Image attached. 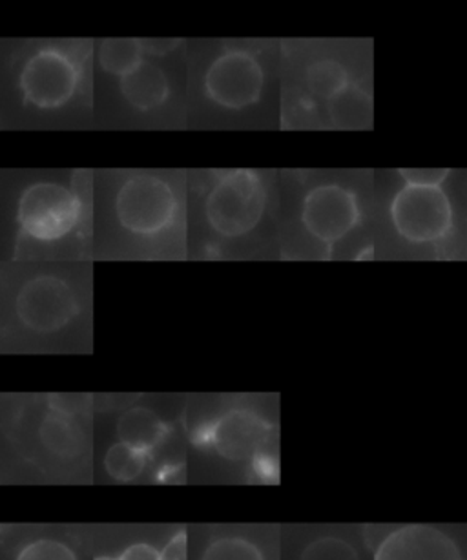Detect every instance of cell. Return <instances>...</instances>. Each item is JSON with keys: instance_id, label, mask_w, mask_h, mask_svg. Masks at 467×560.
<instances>
[{"instance_id": "1", "label": "cell", "mask_w": 467, "mask_h": 560, "mask_svg": "<svg viewBox=\"0 0 467 560\" xmlns=\"http://www.w3.org/2000/svg\"><path fill=\"white\" fill-rule=\"evenodd\" d=\"M267 194L253 171H232L210 190L205 212L210 226L225 237L245 236L264 218Z\"/></svg>"}, {"instance_id": "2", "label": "cell", "mask_w": 467, "mask_h": 560, "mask_svg": "<svg viewBox=\"0 0 467 560\" xmlns=\"http://www.w3.org/2000/svg\"><path fill=\"white\" fill-rule=\"evenodd\" d=\"M116 214L119 223L132 234L154 236L176 220V194L161 177L138 174L119 188Z\"/></svg>"}, {"instance_id": "3", "label": "cell", "mask_w": 467, "mask_h": 560, "mask_svg": "<svg viewBox=\"0 0 467 560\" xmlns=\"http://www.w3.org/2000/svg\"><path fill=\"white\" fill-rule=\"evenodd\" d=\"M81 203L72 190L57 183H35L19 201L21 231L32 240L50 243L61 240L78 225Z\"/></svg>"}, {"instance_id": "4", "label": "cell", "mask_w": 467, "mask_h": 560, "mask_svg": "<svg viewBox=\"0 0 467 560\" xmlns=\"http://www.w3.org/2000/svg\"><path fill=\"white\" fill-rule=\"evenodd\" d=\"M390 218L407 242L431 243L447 234L453 210L440 187L406 185L393 199Z\"/></svg>"}, {"instance_id": "5", "label": "cell", "mask_w": 467, "mask_h": 560, "mask_svg": "<svg viewBox=\"0 0 467 560\" xmlns=\"http://www.w3.org/2000/svg\"><path fill=\"white\" fill-rule=\"evenodd\" d=\"M81 73L65 51L45 48L30 57L21 73V90L26 105L54 110L67 105L78 92Z\"/></svg>"}, {"instance_id": "6", "label": "cell", "mask_w": 467, "mask_h": 560, "mask_svg": "<svg viewBox=\"0 0 467 560\" xmlns=\"http://www.w3.org/2000/svg\"><path fill=\"white\" fill-rule=\"evenodd\" d=\"M265 73L248 51L231 50L218 57L205 75V92L226 110H243L258 103L264 92Z\"/></svg>"}, {"instance_id": "7", "label": "cell", "mask_w": 467, "mask_h": 560, "mask_svg": "<svg viewBox=\"0 0 467 560\" xmlns=\"http://www.w3.org/2000/svg\"><path fill=\"white\" fill-rule=\"evenodd\" d=\"M15 311L30 330L56 332L78 316L79 303L67 281L56 276H39L24 283Z\"/></svg>"}, {"instance_id": "8", "label": "cell", "mask_w": 467, "mask_h": 560, "mask_svg": "<svg viewBox=\"0 0 467 560\" xmlns=\"http://www.w3.org/2000/svg\"><path fill=\"white\" fill-rule=\"evenodd\" d=\"M302 221L319 242H338L360 221L357 196L338 185L316 187L303 201Z\"/></svg>"}, {"instance_id": "9", "label": "cell", "mask_w": 467, "mask_h": 560, "mask_svg": "<svg viewBox=\"0 0 467 560\" xmlns=\"http://www.w3.org/2000/svg\"><path fill=\"white\" fill-rule=\"evenodd\" d=\"M374 560H464L455 538L439 527L409 524L380 542Z\"/></svg>"}, {"instance_id": "10", "label": "cell", "mask_w": 467, "mask_h": 560, "mask_svg": "<svg viewBox=\"0 0 467 560\" xmlns=\"http://www.w3.org/2000/svg\"><path fill=\"white\" fill-rule=\"evenodd\" d=\"M270 425L248 409H232L210 429V444L229 460H248L264 450Z\"/></svg>"}, {"instance_id": "11", "label": "cell", "mask_w": 467, "mask_h": 560, "mask_svg": "<svg viewBox=\"0 0 467 560\" xmlns=\"http://www.w3.org/2000/svg\"><path fill=\"white\" fill-rule=\"evenodd\" d=\"M168 79L160 67L143 62L121 79V94L139 112L154 110L168 97Z\"/></svg>"}, {"instance_id": "12", "label": "cell", "mask_w": 467, "mask_h": 560, "mask_svg": "<svg viewBox=\"0 0 467 560\" xmlns=\"http://www.w3.org/2000/svg\"><path fill=\"white\" fill-rule=\"evenodd\" d=\"M165 422L147 407H133L121 415L117 422V439L122 444L132 445L136 450H154L166 436Z\"/></svg>"}, {"instance_id": "13", "label": "cell", "mask_w": 467, "mask_h": 560, "mask_svg": "<svg viewBox=\"0 0 467 560\" xmlns=\"http://www.w3.org/2000/svg\"><path fill=\"white\" fill-rule=\"evenodd\" d=\"M40 442L46 450L61 458H73L84 447V434L73 417L62 412H50L40 422Z\"/></svg>"}, {"instance_id": "14", "label": "cell", "mask_w": 467, "mask_h": 560, "mask_svg": "<svg viewBox=\"0 0 467 560\" xmlns=\"http://www.w3.org/2000/svg\"><path fill=\"white\" fill-rule=\"evenodd\" d=\"M143 46L136 39H106L101 43L100 65L116 78H127L143 65Z\"/></svg>"}, {"instance_id": "15", "label": "cell", "mask_w": 467, "mask_h": 560, "mask_svg": "<svg viewBox=\"0 0 467 560\" xmlns=\"http://www.w3.org/2000/svg\"><path fill=\"white\" fill-rule=\"evenodd\" d=\"M307 86L314 95L332 101L349 89V75L340 62L332 59L316 61L307 68L305 73Z\"/></svg>"}, {"instance_id": "16", "label": "cell", "mask_w": 467, "mask_h": 560, "mask_svg": "<svg viewBox=\"0 0 467 560\" xmlns=\"http://www.w3.org/2000/svg\"><path fill=\"white\" fill-rule=\"evenodd\" d=\"M147 458H149L147 451L136 450L132 445L117 442L106 453V471L116 480L130 482V480L138 478L144 471Z\"/></svg>"}, {"instance_id": "17", "label": "cell", "mask_w": 467, "mask_h": 560, "mask_svg": "<svg viewBox=\"0 0 467 560\" xmlns=\"http://www.w3.org/2000/svg\"><path fill=\"white\" fill-rule=\"evenodd\" d=\"M329 112L332 121L338 122L341 127L362 125L367 119V97L360 90L349 86L346 92H341L338 97L330 101Z\"/></svg>"}, {"instance_id": "18", "label": "cell", "mask_w": 467, "mask_h": 560, "mask_svg": "<svg viewBox=\"0 0 467 560\" xmlns=\"http://www.w3.org/2000/svg\"><path fill=\"white\" fill-rule=\"evenodd\" d=\"M201 560H265V557L247 538L221 537L207 546Z\"/></svg>"}, {"instance_id": "19", "label": "cell", "mask_w": 467, "mask_h": 560, "mask_svg": "<svg viewBox=\"0 0 467 560\" xmlns=\"http://www.w3.org/2000/svg\"><path fill=\"white\" fill-rule=\"evenodd\" d=\"M300 560H360L352 544L343 538L322 537L308 544Z\"/></svg>"}, {"instance_id": "20", "label": "cell", "mask_w": 467, "mask_h": 560, "mask_svg": "<svg viewBox=\"0 0 467 560\" xmlns=\"http://www.w3.org/2000/svg\"><path fill=\"white\" fill-rule=\"evenodd\" d=\"M15 560H78L67 544L54 538H39L19 551Z\"/></svg>"}, {"instance_id": "21", "label": "cell", "mask_w": 467, "mask_h": 560, "mask_svg": "<svg viewBox=\"0 0 467 560\" xmlns=\"http://www.w3.org/2000/svg\"><path fill=\"white\" fill-rule=\"evenodd\" d=\"M400 176L406 179L407 185L415 187H440L450 176L445 168H406L400 171Z\"/></svg>"}, {"instance_id": "22", "label": "cell", "mask_w": 467, "mask_h": 560, "mask_svg": "<svg viewBox=\"0 0 467 560\" xmlns=\"http://www.w3.org/2000/svg\"><path fill=\"white\" fill-rule=\"evenodd\" d=\"M89 396L81 395H51L50 407L56 412H62L68 417L79 415L84 411V407L89 406Z\"/></svg>"}, {"instance_id": "23", "label": "cell", "mask_w": 467, "mask_h": 560, "mask_svg": "<svg viewBox=\"0 0 467 560\" xmlns=\"http://www.w3.org/2000/svg\"><path fill=\"white\" fill-rule=\"evenodd\" d=\"M161 560H187V532H179L166 544Z\"/></svg>"}, {"instance_id": "24", "label": "cell", "mask_w": 467, "mask_h": 560, "mask_svg": "<svg viewBox=\"0 0 467 560\" xmlns=\"http://www.w3.org/2000/svg\"><path fill=\"white\" fill-rule=\"evenodd\" d=\"M119 560H161V553L147 542L132 544L122 551Z\"/></svg>"}, {"instance_id": "25", "label": "cell", "mask_w": 467, "mask_h": 560, "mask_svg": "<svg viewBox=\"0 0 467 560\" xmlns=\"http://www.w3.org/2000/svg\"><path fill=\"white\" fill-rule=\"evenodd\" d=\"M141 46H143V50L147 51V54H152V56H166V54L176 50L177 46H179V40L147 39L141 40Z\"/></svg>"}, {"instance_id": "26", "label": "cell", "mask_w": 467, "mask_h": 560, "mask_svg": "<svg viewBox=\"0 0 467 560\" xmlns=\"http://www.w3.org/2000/svg\"><path fill=\"white\" fill-rule=\"evenodd\" d=\"M254 467L259 475H278L280 467H278V460L275 456H269L264 453V450L259 451L258 455L254 456Z\"/></svg>"}, {"instance_id": "27", "label": "cell", "mask_w": 467, "mask_h": 560, "mask_svg": "<svg viewBox=\"0 0 467 560\" xmlns=\"http://www.w3.org/2000/svg\"><path fill=\"white\" fill-rule=\"evenodd\" d=\"M95 560H119V559H112V557H106V555H103V557H97Z\"/></svg>"}]
</instances>
